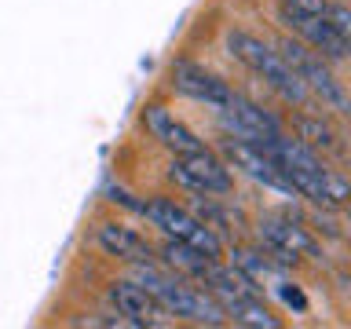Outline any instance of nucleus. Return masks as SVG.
Instances as JSON below:
<instances>
[{"mask_svg":"<svg viewBox=\"0 0 351 329\" xmlns=\"http://www.w3.org/2000/svg\"><path fill=\"white\" fill-rule=\"evenodd\" d=\"M296 11H307V15H326V0H282Z\"/></svg>","mask_w":351,"mask_h":329,"instance_id":"aec40b11","label":"nucleus"},{"mask_svg":"<svg viewBox=\"0 0 351 329\" xmlns=\"http://www.w3.org/2000/svg\"><path fill=\"white\" fill-rule=\"evenodd\" d=\"M136 282L176 318H191V322H205V326H223L227 322L223 307H219V300L213 293L194 289V285H186L180 278V274L161 271L158 263H136Z\"/></svg>","mask_w":351,"mask_h":329,"instance_id":"f257e3e1","label":"nucleus"},{"mask_svg":"<svg viewBox=\"0 0 351 329\" xmlns=\"http://www.w3.org/2000/svg\"><path fill=\"white\" fill-rule=\"evenodd\" d=\"M230 263H234V267L241 271V274H245V278H252V282H263V278H282V263H274L271 256H256V252H245V249H241V252H234V260H230Z\"/></svg>","mask_w":351,"mask_h":329,"instance_id":"dca6fc26","label":"nucleus"},{"mask_svg":"<svg viewBox=\"0 0 351 329\" xmlns=\"http://www.w3.org/2000/svg\"><path fill=\"white\" fill-rule=\"evenodd\" d=\"M110 304H114L121 315L136 318L139 326H169V318H165L169 311H165L139 282H114L110 285Z\"/></svg>","mask_w":351,"mask_h":329,"instance_id":"9b49d317","label":"nucleus"},{"mask_svg":"<svg viewBox=\"0 0 351 329\" xmlns=\"http://www.w3.org/2000/svg\"><path fill=\"white\" fill-rule=\"evenodd\" d=\"M278 59L289 66V70L304 81L307 92H315L329 110H337V114H348V95H344V84L337 81L333 73H329V66L326 59L318 51H311L304 40H293V37H285L278 44Z\"/></svg>","mask_w":351,"mask_h":329,"instance_id":"20e7f679","label":"nucleus"},{"mask_svg":"<svg viewBox=\"0 0 351 329\" xmlns=\"http://www.w3.org/2000/svg\"><path fill=\"white\" fill-rule=\"evenodd\" d=\"M219 307H223L227 318H234L238 326H256V329H278L282 318L271 315L267 307L260 304V296H219Z\"/></svg>","mask_w":351,"mask_h":329,"instance_id":"4468645a","label":"nucleus"},{"mask_svg":"<svg viewBox=\"0 0 351 329\" xmlns=\"http://www.w3.org/2000/svg\"><path fill=\"white\" fill-rule=\"evenodd\" d=\"M282 22H285L289 29L300 33L307 48L318 51L322 59H329V62H344V59H348L351 40L340 37V33L326 22V15H307V11H296V8H289V4H282Z\"/></svg>","mask_w":351,"mask_h":329,"instance_id":"0eeeda50","label":"nucleus"},{"mask_svg":"<svg viewBox=\"0 0 351 329\" xmlns=\"http://www.w3.org/2000/svg\"><path fill=\"white\" fill-rule=\"evenodd\" d=\"M143 216H147L158 230H165V238L183 241V245L205 252L208 260H219V252H223V241H219L216 230L208 227L202 216L186 212V208H180L176 202H169V197H154V202H143Z\"/></svg>","mask_w":351,"mask_h":329,"instance_id":"7ed1b4c3","label":"nucleus"},{"mask_svg":"<svg viewBox=\"0 0 351 329\" xmlns=\"http://www.w3.org/2000/svg\"><path fill=\"white\" fill-rule=\"evenodd\" d=\"M172 84L180 88L183 95H191L194 103H205L213 110H223L230 103V95H234L219 77H213L208 70H202V66H194V62H176L172 66Z\"/></svg>","mask_w":351,"mask_h":329,"instance_id":"9d476101","label":"nucleus"},{"mask_svg":"<svg viewBox=\"0 0 351 329\" xmlns=\"http://www.w3.org/2000/svg\"><path fill=\"white\" fill-rule=\"evenodd\" d=\"M223 154H227V161L234 164V169H241L245 175H252L256 183L274 186V191H282V194H293V186H289V180H285V172L267 158V154H263L260 143L234 139V143H223Z\"/></svg>","mask_w":351,"mask_h":329,"instance_id":"6e6552de","label":"nucleus"},{"mask_svg":"<svg viewBox=\"0 0 351 329\" xmlns=\"http://www.w3.org/2000/svg\"><path fill=\"white\" fill-rule=\"evenodd\" d=\"M172 180H180L183 186H191L197 194H230V169L223 161H216L205 147L194 154H183V158L172 161Z\"/></svg>","mask_w":351,"mask_h":329,"instance_id":"39448f33","label":"nucleus"},{"mask_svg":"<svg viewBox=\"0 0 351 329\" xmlns=\"http://www.w3.org/2000/svg\"><path fill=\"white\" fill-rule=\"evenodd\" d=\"M227 48H230V55H234L238 62H245L256 77H263V81H267L274 92L285 99V103H296V106L307 103V95H311V92L304 88V81L278 59V51H271L260 37L241 33V29H230L227 33Z\"/></svg>","mask_w":351,"mask_h":329,"instance_id":"f03ea898","label":"nucleus"},{"mask_svg":"<svg viewBox=\"0 0 351 329\" xmlns=\"http://www.w3.org/2000/svg\"><path fill=\"white\" fill-rule=\"evenodd\" d=\"M219 117H223V125L245 143H263V139H271L282 132L278 121H274L267 110H260L256 103H249V99H241V95H230V103L219 110Z\"/></svg>","mask_w":351,"mask_h":329,"instance_id":"1a4fd4ad","label":"nucleus"},{"mask_svg":"<svg viewBox=\"0 0 351 329\" xmlns=\"http://www.w3.org/2000/svg\"><path fill=\"white\" fill-rule=\"evenodd\" d=\"M296 132H300V143H307V147H333L337 143L333 128L318 117H296Z\"/></svg>","mask_w":351,"mask_h":329,"instance_id":"f3484780","label":"nucleus"},{"mask_svg":"<svg viewBox=\"0 0 351 329\" xmlns=\"http://www.w3.org/2000/svg\"><path fill=\"white\" fill-rule=\"evenodd\" d=\"M143 121H147V128L154 132V139H161L165 147H169L176 158H183V154H194L202 150V139L194 136L191 128L183 125V121H176L165 106H147V114H143Z\"/></svg>","mask_w":351,"mask_h":329,"instance_id":"f8f14e48","label":"nucleus"},{"mask_svg":"<svg viewBox=\"0 0 351 329\" xmlns=\"http://www.w3.org/2000/svg\"><path fill=\"white\" fill-rule=\"evenodd\" d=\"M99 245H103L110 256L128 260V263H154V249L147 245V238H139L132 227L125 223H99L95 230Z\"/></svg>","mask_w":351,"mask_h":329,"instance_id":"ddd939ff","label":"nucleus"},{"mask_svg":"<svg viewBox=\"0 0 351 329\" xmlns=\"http://www.w3.org/2000/svg\"><path fill=\"white\" fill-rule=\"evenodd\" d=\"M278 293H282V300L289 304V307H296V311H307V300H304V293L296 289V285H285V282H278Z\"/></svg>","mask_w":351,"mask_h":329,"instance_id":"6ab92c4d","label":"nucleus"},{"mask_svg":"<svg viewBox=\"0 0 351 329\" xmlns=\"http://www.w3.org/2000/svg\"><path fill=\"white\" fill-rule=\"evenodd\" d=\"M161 252H165V263H169L172 271H180V274H191V278H197L202 274V267L208 263V256L205 252H197V249H191V245H183V241H176V238H169L161 245Z\"/></svg>","mask_w":351,"mask_h":329,"instance_id":"2eb2a0df","label":"nucleus"},{"mask_svg":"<svg viewBox=\"0 0 351 329\" xmlns=\"http://www.w3.org/2000/svg\"><path fill=\"white\" fill-rule=\"evenodd\" d=\"M260 238L267 245L271 260L282 267H293L296 256H318V245L307 238V230L293 216H267L260 223Z\"/></svg>","mask_w":351,"mask_h":329,"instance_id":"423d86ee","label":"nucleus"},{"mask_svg":"<svg viewBox=\"0 0 351 329\" xmlns=\"http://www.w3.org/2000/svg\"><path fill=\"white\" fill-rule=\"evenodd\" d=\"M326 22L340 33V37L351 40V11L344 4H326Z\"/></svg>","mask_w":351,"mask_h":329,"instance_id":"a211bd4d","label":"nucleus"}]
</instances>
